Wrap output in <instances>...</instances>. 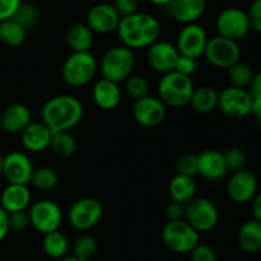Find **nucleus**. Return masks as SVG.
<instances>
[{
	"label": "nucleus",
	"mask_w": 261,
	"mask_h": 261,
	"mask_svg": "<svg viewBox=\"0 0 261 261\" xmlns=\"http://www.w3.org/2000/svg\"><path fill=\"white\" fill-rule=\"evenodd\" d=\"M76 140L69 132H61L53 134L50 148L54 154L61 158H69L76 152Z\"/></svg>",
	"instance_id": "obj_31"
},
{
	"label": "nucleus",
	"mask_w": 261,
	"mask_h": 261,
	"mask_svg": "<svg viewBox=\"0 0 261 261\" xmlns=\"http://www.w3.org/2000/svg\"><path fill=\"white\" fill-rule=\"evenodd\" d=\"M185 221L198 233L209 232L218 224V209L209 199L194 198L185 205Z\"/></svg>",
	"instance_id": "obj_8"
},
{
	"label": "nucleus",
	"mask_w": 261,
	"mask_h": 261,
	"mask_svg": "<svg viewBox=\"0 0 261 261\" xmlns=\"http://www.w3.org/2000/svg\"><path fill=\"white\" fill-rule=\"evenodd\" d=\"M251 211L252 214H254V219L261 222V194H257V195L252 199Z\"/></svg>",
	"instance_id": "obj_48"
},
{
	"label": "nucleus",
	"mask_w": 261,
	"mask_h": 261,
	"mask_svg": "<svg viewBox=\"0 0 261 261\" xmlns=\"http://www.w3.org/2000/svg\"><path fill=\"white\" fill-rule=\"evenodd\" d=\"M97 71V60L91 51L71 53L63 65V81L73 88L84 87L93 79Z\"/></svg>",
	"instance_id": "obj_5"
},
{
	"label": "nucleus",
	"mask_w": 261,
	"mask_h": 261,
	"mask_svg": "<svg viewBox=\"0 0 261 261\" xmlns=\"http://www.w3.org/2000/svg\"><path fill=\"white\" fill-rule=\"evenodd\" d=\"M92 97H93L94 103L99 109L111 111L116 109L121 102V89L117 83L102 78L94 84Z\"/></svg>",
	"instance_id": "obj_24"
},
{
	"label": "nucleus",
	"mask_w": 261,
	"mask_h": 261,
	"mask_svg": "<svg viewBox=\"0 0 261 261\" xmlns=\"http://www.w3.org/2000/svg\"><path fill=\"white\" fill-rule=\"evenodd\" d=\"M166 217H167L168 222L184 221L185 219V205L172 201L166 208Z\"/></svg>",
	"instance_id": "obj_46"
},
{
	"label": "nucleus",
	"mask_w": 261,
	"mask_h": 261,
	"mask_svg": "<svg viewBox=\"0 0 261 261\" xmlns=\"http://www.w3.org/2000/svg\"><path fill=\"white\" fill-rule=\"evenodd\" d=\"M194 89L195 87L190 76L171 71L165 74L158 83V98L166 106L178 109L190 103Z\"/></svg>",
	"instance_id": "obj_3"
},
{
	"label": "nucleus",
	"mask_w": 261,
	"mask_h": 261,
	"mask_svg": "<svg viewBox=\"0 0 261 261\" xmlns=\"http://www.w3.org/2000/svg\"><path fill=\"white\" fill-rule=\"evenodd\" d=\"M148 89H149V84H148L147 79L142 75H130L125 81L126 94L135 101L148 96Z\"/></svg>",
	"instance_id": "obj_36"
},
{
	"label": "nucleus",
	"mask_w": 261,
	"mask_h": 261,
	"mask_svg": "<svg viewBox=\"0 0 261 261\" xmlns=\"http://www.w3.org/2000/svg\"><path fill=\"white\" fill-rule=\"evenodd\" d=\"M28 216H30L31 226L43 234L58 231L63 223V211L55 201L48 199L31 204Z\"/></svg>",
	"instance_id": "obj_7"
},
{
	"label": "nucleus",
	"mask_w": 261,
	"mask_h": 261,
	"mask_svg": "<svg viewBox=\"0 0 261 261\" xmlns=\"http://www.w3.org/2000/svg\"><path fill=\"white\" fill-rule=\"evenodd\" d=\"M9 231V214L0 206V242L4 241Z\"/></svg>",
	"instance_id": "obj_47"
},
{
	"label": "nucleus",
	"mask_w": 261,
	"mask_h": 261,
	"mask_svg": "<svg viewBox=\"0 0 261 261\" xmlns=\"http://www.w3.org/2000/svg\"><path fill=\"white\" fill-rule=\"evenodd\" d=\"M116 32L122 45L130 50L144 48L160 40L161 24L153 15L138 12L121 18Z\"/></svg>",
	"instance_id": "obj_2"
},
{
	"label": "nucleus",
	"mask_w": 261,
	"mask_h": 261,
	"mask_svg": "<svg viewBox=\"0 0 261 261\" xmlns=\"http://www.w3.org/2000/svg\"><path fill=\"white\" fill-rule=\"evenodd\" d=\"M59 177L58 173L48 167H40L35 168L32 175V180L31 184L35 186L37 190L41 191H50L58 185Z\"/></svg>",
	"instance_id": "obj_33"
},
{
	"label": "nucleus",
	"mask_w": 261,
	"mask_h": 261,
	"mask_svg": "<svg viewBox=\"0 0 261 261\" xmlns=\"http://www.w3.org/2000/svg\"><path fill=\"white\" fill-rule=\"evenodd\" d=\"M227 76H228L229 84L232 87L247 89L252 78H254V73H252V69L250 68V65L240 60L239 63L227 69Z\"/></svg>",
	"instance_id": "obj_32"
},
{
	"label": "nucleus",
	"mask_w": 261,
	"mask_h": 261,
	"mask_svg": "<svg viewBox=\"0 0 261 261\" xmlns=\"http://www.w3.org/2000/svg\"><path fill=\"white\" fill-rule=\"evenodd\" d=\"M60 261H83V260L78 259V257H75V256H74V255H71V256H65V257H63V259H61Z\"/></svg>",
	"instance_id": "obj_50"
},
{
	"label": "nucleus",
	"mask_w": 261,
	"mask_h": 261,
	"mask_svg": "<svg viewBox=\"0 0 261 261\" xmlns=\"http://www.w3.org/2000/svg\"><path fill=\"white\" fill-rule=\"evenodd\" d=\"M247 91L252 101V114H256L261 110V71L254 74V78Z\"/></svg>",
	"instance_id": "obj_39"
},
{
	"label": "nucleus",
	"mask_w": 261,
	"mask_h": 261,
	"mask_svg": "<svg viewBox=\"0 0 261 261\" xmlns=\"http://www.w3.org/2000/svg\"><path fill=\"white\" fill-rule=\"evenodd\" d=\"M31 191L25 185L9 184L0 196V206L8 214L27 211L31 206Z\"/></svg>",
	"instance_id": "obj_21"
},
{
	"label": "nucleus",
	"mask_w": 261,
	"mask_h": 261,
	"mask_svg": "<svg viewBox=\"0 0 261 261\" xmlns=\"http://www.w3.org/2000/svg\"><path fill=\"white\" fill-rule=\"evenodd\" d=\"M255 116H256V122H257V126H259V129L261 130V110L260 111H257L256 114H254Z\"/></svg>",
	"instance_id": "obj_51"
},
{
	"label": "nucleus",
	"mask_w": 261,
	"mask_h": 261,
	"mask_svg": "<svg viewBox=\"0 0 261 261\" xmlns=\"http://www.w3.org/2000/svg\"><path fill=\"white\" fill-rule=\"evenodd\" d=\"M43 251L47 256L53 257V259L61 260L63 257L66 256L69 250V240L63 232L54 231L51 233L45 234L42 242Z\"/></svg>",
	"instance_id": "obj_29"
},
{
	"label": "nucleus",
	"mask_w": 261,
	"mask_h": 261,
	"mask_svg": "<svg viewBox=\"0 0 261 261\" xmlns=\"http://www.w3.org/2000/svg\"><path fill=\"white\" fill-rule=\"evenodd\" d=\"M22 4V0H0V22L12 19Z\"/></svg>",
	"instance_id": "obj_45"
},
{
	"label": "nucleus",
	"mask_w": 261,
	"mask_h": 261,
	"mask_svg": "<svg viewBox=\"0 0 261 261\" xmlns=\"http://www.w3.org/2000/svg\"><path fill=\"white\" fill-rule=\"evenodd\" d=\"M33 171L35 168L30 157L23 152L14 150L4 155L2 175L9 184L28 186L32 180Z\"/></svg>",
	"instance_id": "obj_14"
},
{
	"label": "nucleus",
	"mask_w": 261,
	"mask_h": 261,
	"mask_svg": "<svg viewBox=\"0 0 261 261\" xmlns=\"http://www.w3.org/2000/svg\"><path fill=\"white\" fill-rule=\"evenodd\" d=\"M223 153V158L224 162H226L227 168L228 171H241L245 170V166H246L247 162V157L245 154L244 150L239 147H231L228 149H226Z\"/></svg>",
	"instance_id": "obj_37"
},
{
	"label": "nucleus",
	"mask_w": 261,
	"mask_h": 261,
	"mask_svg": "<svg viewBox=\"0 0 261 261\" xmlns=\"http://www.w3.org/2000/svg\"><path fill=\"white\" fill-rule=\"evenodd\" d=\"M27 37V30L23 28L14 19L0 22V42L9 47H18L23 45Z\"/></svg>",
	"instance_id": "obj_30"
},
{
	"label": "nucleus",
	"mask_w": 261,
	"mask_h": 261,
	"mask_svg": "<svg viewBox=\"0 0 261 261\" xmlns=\"http://www.w3.org/2000/svg\"><path fill=\"white\" fill-rule=\"evenodd\" d=\"M84 109L76 97L61 94L45 102L41 111L42 122L53 134L69 132L82 121Z\"/></svg>",
	"instance_id": "obj_1"
},
{
	"label": "nucleus",
	"mask_w": 261,
	"mask_h": 261,
	"mask_svg": "<svg viewBox=\"0 0 261 261\" xmlns=\"http://www.w3.org/2000/svg\"><path fill=\"white\" fill-rule=\"evenodd\" d=\"M250 28L255 32L261 33V0H254L247 10Z\"/></svg>",
	"instance_id": "obj_43"
},
{
	"label": "nucleus",
	"mask_w": 261,
	"mask_h": 261,
	"mask_svg": "<svg viewBox=\"0 0 261 261\" xmlns=\"http://www.w3.org/2000/svg\"><path fill=\"white\" fill-rule=\"evenodd\" d=\"M163 244L176 254H190L200 242L198 232L184 221L167 222L162 229Z\"/></svg>",
	"instance_id": "obj_6"
},
{
	"label": "nucleus",
	"mask_w": 261,
	"mask_h": 261,
	"mask_svg": "<svg viewBox=\"0 0 261 261\" xmlns=\"http://www.w3.org/2000/svg\"><path fill=\"white\" fill-rule=\"evenodd\" d=\"M237 242L245 252L255 254L261 251V222L256 219L245 222L237 234Z\"/></svg>",
	"instance_id": "obj_25"
},
{
	"label": "nucleus",
	"mask_w": 261,
	"mask_h": 261,
	"mask_svg": "<svg viewBox=\"0 0 261 261\" xmlns=\"http://www.w3.org/2000/svg\"><path fill=\"white\" fill-rule=\"evenodd\" d=\"M3 160H4V155L0 153V176H2L3 173Z\"/></svg>",
	"instance_id": "obj_52"
},
{
	"label": "nucleus",
	"mask_w": 261,
	"mask_h": 261,
	"mask_svg": "<svg viewBox=\"0 0 261 261\" xmlns=\"http://www.w3.org/2000/svg\"><path fill=\"white\" fill-rule=\"evenodd\" d=\"M204 56L209 64L219 69H229L241 59V48L239 42L222 36L209 38Z\"/></svg>",
	"instance_id": "obj_9"
},
{
	"label": "nucleus",
	"mask_w": 261,
	"mask_h": 261,
	"mask_svg": "<svg viewBox=\"0 0 261 261\" xmlns=\"http://www.w3.org/2000/svg\"><path fill=\"white\" fill-rule=\"evenodd\" d=\"M2 129L8 134H22L25 127L32 122L30 109L23 103H13L0 115Z\"/></svg>",
	"instance_id": "obj_20"
},
{
	"label": "nucleus",
	"mask_w": 261,
	"mask_h": 261,
	"mask_svg": "<svg viewBox=\"0 0 261 261\" xmlns=\"http://www.w3.org/2000/svg\"><path fill=\"white\" fill-rule=\"evenodd\" d=\"M166 105L158 97L145 96L134 102L133 117L144 127H155L166 119Z\"/></svg>",
	"instance_id": "obj_15"
},
{
	"label": "nucleus",
	"mask_w": 261,
	"mask_h": 261,
	"mask_svg": "<svg viewBox=\"0 0 261 261\" xmlns=\"http://www.w3.org/2000/svg\"><path fill=\"white\" fill-rule=\"evenodd\" d=\"M0 130H2V117H0Z\"/></svg>",
	"instance_id": "obj_53"
},
{
	"label": "nucleus",
	"mask_w": 261,
	"mask_h": 261,
	"mask_svg": "<svg viewBox=\"0 0 261 261\" xmlns=\"http://www.w3.org/2000/svg\"><path fill=\"white\" fill-rule=\"evenodd\" d=\"M98 245L94 237L89 234H82L75 240L73 245V255L83 261H88L97 252Z\"/></svg>",
	"instance_id": "obj_34"
},
{
	"label": "nucleus",
	"mask_w": 261,
	"mask_h": 261,
	"mask_svg": "<svg viewBox=\"0 0 261 261\" xmlns=\"http://www.w3.org/2000/svg\"><path fill=\"white\" fill-rule=\"evenodd\" d=\"M199 175L208 181H219L226 177L228 168L223 153L217 149H206L198 154Z\"/></svg>",
	"instance_id": "obj_19"
},
{
	"label": "nucleus",
	"mask_w": 261,
	"mask_h": 261,
	"mask_svg": "<svg viewBox=\"0 0 261 261\" xmlns=\"http://www.w3.org/2000/svg\"><path fill=\"white\" fill-rule=\"evenodd\" d=\"M205 0H172L168 5V10L176 22L185 25L196 23L205 12Z\"/></svg>",
	"instance_id": "obj_23"
},
{
	"label": "nucleus",
	"mask_w": 261,
	"mask_h": 261,
	"mask_svg": "<svg viewBox=\"0 0 261 261\" xmlns=\"http://www.w3.org/2000/svg\"><path fill=\"white\" fill-rule=\"evenodd\" d=\"M227 195L237 204L252 201L257 195V178L251 171L241 170L234 172L227 182Z\"/></svg>",
	"instance_id": "obj_17"
},
{
	"label": "nucleus",
	"mask_w": 261,
	"mask_h": 261,
	"mask_svg": "<svg viewBox=\"0 0 261 261\" xmlns=\"http://www.w3.org/2000/svg\"><path fill=\"white\" fill-rule=\"evenodd\" d=\"M191 261H217L216 251L211 246L199 242L190 252Z\"/></svg>",
	"instance_id": "obj_40"
},
{
	"label": "nucleus",
	"mask_w": 261,
	"mask_h": 261,
	"mask_svg": "<svg viewBox=\"0 0 261 261\" xmlns=\"http://www.w3.org/2000/svg\"><path fill=\"white\" fill-rule=\"evenodd\" d=\"M66 43L73 53H88L93 45V32L86 23H75L66 32Z\"/></svg>",
	"instance_id": "obj_27"
},
{
	"label": "nucleus",
	"mask_w": 261,
	"mask_h": 261,
	"mask_svg": "<svg viewBox=\"0 0 261 261\" xmlns=\"http://www.w3.org/2000/svg\"><path fill=\"white\" fill-rule=\"evenodd\" d=\"M30 226L31 221L27 211L9 214V227L12 231H24V229H27Z\"/></svg>",
	"instance_id": "obj_41"
},
{
	"label": "nucleus",
	"mask_w": 261,
	"mask_h": 261,
	"mask_svg": "<svg viewBox=\"0 0 261 261\" xmlns=\"http://www.w3.org/2000/svg\"><path fill=\"white\" fill-rule=\"evenodd\" d=\"M51 138L53 133L42 121L31 122L20 134L24 149L32 153H41L50 148Z\"/></svg>",
	"instance_id": "obj_22"
},
{
	"label": "nucleus",
	"mask_w": 261,
	"mask_h": 261,
	"mask_svg": "<svg viewBox=\"0 0 261 261\" xmlns=\"http://www.w3.org/2000/svg\"><path fill=\"white\" fill-rule=\"evenodd\" d=\"M196 70H198V63H196V60L188 58V56L180 55L173 71H177V73L182 74V75L190 76L191 78V75H194L196 73Z\"/></svg>",
	"instance_id": "obj_42"
},
{
	"label": "nucleus",
	"mask_w": 261,
	"mask_h": 261,
	"mask_svg": "<svg viewBox=\"0 0 261 261\" xmlns=\"http://www.w3.org/2000/svg\"><path fill=\"white\" fill-rule=\"evenodd\" d=\"M208 40L205 30L198 23H191L184 25L178 33L175 46L181 56H188L198 60L199 58L204 56Z\"/></svg>",
	"instance_id": "obj_13"
},
{
	"label": "nucleus",
	"mask_w": 261,
	"mask_h": 261,
	"mask_svg": "<svg viewBox=\"0 0 261 261\" xmlns=\"http://www.w3.org/2000/svg\"><path fill=\"white\" fill-rule=\"evenodd\" d=\"M218 109L232 119H244L252 114V101L249 91L237 87H227L219 93Z\"/></svg>",
	"instance_id": "obj_12"
},
{
	"label": "nucleus",
	"mask_w": 261,
	"mask_h": 261,
	"mask_svg": "<svg viewBox=\"0 0 261 261\" xmlns=\"http://www.w3.org/2000/svg\"><path fill=\"white\" fill-rule=\"evenodd\" d=\"M103 216V206L97 199L83 198L70 206L69 223L76 231H88L99 223Z\"/></svg>",
	"instance_id": "obj_10"
},
{
	"label": "nucleus",
	"mask_w": 261,
	"mask_h": 261,
	"mask_svg": "<svg viewBox=\"0 0 261 261\" xmlns=\"http://www.w3.org/2000/svg\"><path fill=\"white\" fill-rule=\"evenodd\" d=\"M120 20H121V17L116 12L114 5L99 3L88 10L86 24L93 33L107 35V33L116 32Z\"/></svg>",
	"instance_id": "obj_16"
},
{
	"label": "nucleus",
	"mask_w": 261,
	"mask_h": 261,
	"mask_svg": "<svg viewBox=\"0 0 261 261\" xmlns=\"http://www.w3.org/2000/svg\"><path fill=\"white\" fill-rule=\"evenodd\" d=\"M176 175L189 176V177H195L199 175V160L198 154H191V153H186V154L180 155L176 160L175 163Z\"/></svg>",
	"instance_id": "obj_35"
},
{
	"label": "nucleus",
	"mask_w": 261,
	"mask_h": 261,
	"mask_svg": "<svg viewBox=\"0 0 261 261\" xmlns=\"http://www.w3.org/2000/svg\"><path fill=\"white\" fill-rule=\"evenodd\" d=\"M148 63L161 74H168L175 70L176 63H177L180 54L175 45L167 42V41H160L154 42L148 47Z\"/></svg>",
	"instance_id": "obj_18"
},
{
	"label": "nucleus",
	"mask_w": 261,
	"mask_h": 261,
	"mask_svg": "<svg viewBox=\"0 0 261 261\" xmlns=\"http://www.w3.org/2000/svg\"><path fill=\"white\" fill-rule=\"evenodd\" d=\"M12 19H14L15 22L19 23L23 28H25V30L28 31L30 28H32L33 25L37 23L38 12L36 10V8L33 7V5L24 4V3H22V4H20V7L18 8L17 12H15L14 17H13Z\"/></svg>",
	"instance_id": "obj_38"
},
{
	"label": "nucleus",
	"mask_w": 261,
	"mask_h": 261,
	"mask_svg": "<svg viewBox=\"0 0 261 261\" xmlns=\"http://www.w3.org/2000/svg\"><path fill=\"white\" fill-rule=\"evenodd\" d=\"M112 5L116 9V12L119 13L120 17L124 18L138 13L139 3H138V0H115Z\"/></svg>",
	"instance_id": "obj_44"
},
{
	"label": "nucleus",
	"mask_w": 261,
	"mask_h": 261,
	"mask_svg": "<svg viewBox=\"0 0 261 261\" xmlns=\"http://www.w3.org/2000/svg\"><path fill=\"white\" fill-rule=\"evenodd\" d=\"M218 36L232 41H239L249 33L250 22L247 12L240 8H227L222 10L216 20Z\"/></svg>",
	"instance_id": "obj_11"
},
{
	"label": "nucleus",
	"mask_w": 261,
	"mask_h": 261,
	"mask_svg": "<svg viewBox=\"0 0 261 261\" xmlns=\"http://www.w3.org/2000/svg\"><path fill=\"white\" fill-rule=\"evenodd\" d=\"M135 66V56L133 50L126 46H115L110 48L101 60V73L103 79L114 83L125 82Z\"/></svg>",
	"instance_id": "obj_4"
},
{
	"label": "nucleus",
	"mask_w": 261,
	"mask_h": 261,
	"mask_svg": "<svg viewBox=\"0 0 261 261\" xmlns=\"http://www.w3.org/2000/svg\"><path fill=\"white\" fill-rule=\"evenodd\" d=\"M149 2L152 3V4L158 5V7H168L172 0H149Z\"/></svg>",
	"instance_id": "obj_49"
},
{
	"label": "nucleus",
	"mask_w": 261,
	"mask_h": 261,
	"mask_svg": "<svg viewBox=\"0 0 261 261\" xmlns=\"http://www.w3.org/2000/svg\"><path fill=\"white\" fill-rule=\"evenodd\" d=\"M219 92L209 86L199 87L193 92L190 99V106L198 114H209L218 107Z\"/></svg>",
	"instance_id": "obj_28"
},
{
	"label": "nucleus",
	"mask_w": 261,
	"mask_h": 261,
	"mask_svg": "<svg viewBox=\"0 0 261 261\" xmlns=\"http://www.w3.org/2000/svg\"><path fill=\"white\" fill-rule=\"evenodd\" d=\"M168 193H170L173 203L186 205L194 198H196V184L194 181V177L176 175L171 180L170 186H168Z\"/></svg>",
	"instance_id": "obj_26"
}]
</instances>
